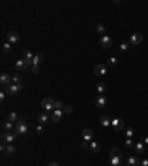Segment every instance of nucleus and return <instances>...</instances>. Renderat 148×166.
<instances>
[{
  "instance_id": "nucleus-1",
  "label": "nucleus",
  "mask_w": 148,
  "mask_h": 166,
  "mask_svg": "<svg viewBox=\"0 0 148 166\" xmlns=\"http://www.w3.org/2000/svg\"><path fill=\"white\" fill-rule=\"evenodd\" d=\"M121 162H123V159H121L120 148L114 147V148L111 150V153H110V163H111V166H120V165H121Z\"/></svg>"
},
{
  "instance_id": "nucleus-2",
  "label": "nucleus",
  "mask_w": 148,
  "mask_h": 166,
  "mask_svg": "<svg viewBox=\"0 0 148 166\" xmlns=\"http://www.w3.org/2000/svg\"><path fill=\"white\" fill-rule=\"evenodd\" d=\"M13 132H16L18 135H25V133L28 132V122H27V119L21 117V119L15 123V130H13Z\"/></svg>"
},
{
  "instance_id": "nucleus-3",
  "label": "nucleus",
  "mask_w": 148,
  "mask_h": 166,
  "mask_svg": "<svg viewBox=\"0 0 148 166\" xmlns=\"http://www.w3.org/2000/svg\"><path fill=\"white\" fill-rule=\"evenodd\" d=\"M18 136H19V135H18L16 132H13V130H12V132H3V133H1V142H3V144H12Z\"/></svg>"
},
{
  "instance_id": "nucleus-4",
  "label": "nucleus",
  "mask_w": 148,
  "mask_h": 166,
  "mask_svg": "<svg viewBox=\"0 0 148 166\" xmlns=\"http://www.w3.org/2000/svg\"><path fill=\"white\" fill-rule=\"evenodd\" d=\"M41 107L44 111H53L55 110V99L52 98H43L41 99Z\"/></svg>"
},
{
  "instance_id": "nucleus-5",
  "label": "nucleus",
  "mask_w": 148,
  "mask_h": 166,
  "mask_svg": "<svg viewBox=\"0 0 148 166\" xmlns=\"http://www.w3.org/2000/svg\"><path fill=\"white\" fill-rule=\"evenodd\" d=\"M19 90H22V84H15V83H10L9 86L4 87V92L7 95H16Z\"/></svg>"
},
{
  "instance_id": "nucleus-6",
  "label": "nucleus",
  "mask_w": 148,
  "mask_h": 166,
  "mask_svg": "<svg viewBox=\"0 0 148 166\" xmlns=\"http://www.w3.org/2000/svg\"><path fill=\"white\" fill-rule=\"evenodd\" d=\"M81 138H83V141H86V142H92V141H93V130H92L90 127H86V129L81 132Z\"/></svg>"
},
{
  "instance_id": "nucleus-7",
  "label": "nucleus",
  "mask_w": 148,
  "mask_h": 166,
  "mask_svg": "<svg viewBox=\"0 0 148 166\" xmlns=\"http://www.w3.org/2000/svg\"><path fill=\"white\" fill-rule=\"evenodd\" d=\"M99 43H101V46L104 47V49H110L111 46H112V40H111L110 36H101L99 37Z\"/></svg>"
},
{
  "instance_id": "nucleus-8",
  "label": "nucleus",
  "mask_w": 148,
  "mask_h": 166,
  "mask_svg": "<svg viewBox=\"0 0 148 166\" xmlns=\"http://www.w3.org/2000/svg\"><path fill=\"white\" fill-rule=\"evenodd\" d=\"M19 40H21V36H19L16 31H9V33H7V42H9L10 44H16Z\"/></svg>"
},
{
  "instance_id": "nucleus-9",
  "label": "nucleus",
  "mask_w": 148,
  "mask_h": 166,
  "mask_svg": "<svg viewBox=\"0 0 148 166\" xmlns=\"http://www.w3.org/2000/svg\"><path fill=\"white\" fill-rule=\"evenodd\" d=\"M15 68H16V71H25V70H28L30 68V65L25 62V59L22 58V59H18L16 62H15Z\"/></svg>"
},
{
  "instance_id": "nucleus-10",
  "label": "nucleus",
  "mask_w": 148,
  "mask_h": 166,
  "mask_svg": "<svg viewBox=\"0 0 148 166\" xmlns=\"http://www.w3.org/2000/svg\"><path fill=\"white\" fill-rule=\"evenodd\" d=\"M62 116H64V111H62V110H53V111H52V116H50V120H52L53 123H58Z\"/></svg>"
},
{
  "instance_id": "nucleus-11",
  "label": "nucleus",
  "mask_w": 148,
  "mask_h": 166,
  "mask_svg": "<svg viewBox=\"0 0 148 166\" xmlns=\"http://www.w3.org/2000/svg\"><path fill=\"white\" fill-rule=\"evenodd\" d=\"M10 82H12V76H9L7 73H1L0 74V83H1V86H9L10 84Z\"/></svg>"
},
{
  "instance_id": "nucleus-12",
  "label": "nucleus",
  "mask_w": 148,
  "mask_h": 166,
  "mask_svg": "<svg viewBox=\"0 0 148 166\" xmlns=\"http://www.w3.org/2000/svg\"><path fill=\"white\" fill-rule=\"evenodd\" d=\"M141 42H142V34L141 33H133L130 36V44L132 46H138Z\"/></svg>"
},
{
  "instance_id": "nucleus-13",
  "label": "nucleus",
  "mask_w": 148,
  "mask_h": 166,
  "mask_svg": "<svg viewBox=\"0 0 148 166\" xmlns=\"http://www.w3.org/2000/svg\"><path fill=\"white\" fill-rule=\"evenodd\" d=\"M111 126H112L115 130H121V129L124 127V123H123V120H121V119L115 117V119H111Z\"/></svg>"
},
{
  "instance_id": "nucleus-14",
  "label": "nucleus",
  "mask_w": 148,
  "mask_h": 166,
  "mask_svg": "<svg viewBox=\"0 0 148 166\" xmlns=\"http://www.w3.org/2000/svg\"><path fill=\"white\" fill-rule=\"evenodd\" d=\"M93 73H95L96 76H105V74H107V67H105L104 64H98V65L93 68Z\"/></svg>"
},
{
  "instance_id": "nucleus-15",
  "label": "nucleus",
  "mask_w": 148,
  "mask_h": 166,
  "mask_svg": "<svg viewBox=\"0 0 148 166\" xmlns=\"http://www.w3.org/2000/svg\"><path fill=\"white\" fill-rule=\"evenodd\" d=\"M24 59H25V62L28 64V65H31L33 67V59H34V55L28 50V49H25L24 50Z\"/></svg>"
},
{
  "instance_id": "nucleus-16",
  "label": "nucleus",
  "mask_w": 148,
  "mask_h": 166,
  "mask_svg": "<svg viewBox=\"0 0 148 166\" xmlns=\"http://www.w3.org/2000/svg\"><path fill=\"white\" fill-rule=\"evenodd\" d=\"M95 104H96V107H98V108H102V107H105V105H107V98H105L104 95H99V96L96 98Z\"/></svg>"
},
{
  "instance_id": "nucleus-17",
  "label": "nucleus",
  "mask_w": 148,
  "mask_h": 166,
  "mask_svg": "<svg viewBox=\"0 0 148 166\" xmlns=\"http://www.w3.org/2000/svg\"><path fill=\"white\" fill-rule=\"evenodd\" d=\"M126 166H139V160L136 156H129L126 160Z\"/></svg>"
},
{
  "instance_id": "nucleus-18",
  "label": "nucleus",
  "mask_w": 148,
  "mask_h": 166,
  "mask_svg": "<svg viewBox=\"0 0 148 166\" xmlns=\"http://www.w3.org/2000/svg\"><path fill=\"white\" fill-rule=\"evenodd\" d=\"M99 123H101V126H104V127H111V119L108 116H101V117H99Z\"/></svg>"
},
{
  "instance_id": "nucleus-19",
  "label": "nucleus",
  "mask_w": 148,
  "mask_h": 166,
  "mask_svg": "<svg viewBox=\"0 0 148 166\" xmlns=\"http://www.w3.org/2000/svg\"><path fill=\"white\" fill-rule=\"evenodd\" d=\"M135 151L138 153V154H142V153H145V144L144 142H135Z\"/></svg>"
},
{
  "instance_id": "nucleus-20",
  "label": "nucleus",
  "mask_w": 148,
  "mask_h": 166,
  "mask_svg": "<svg viewBox=\"0 0 148 166\" xmlns=\"http://www.w3.org/2000/svg\"><path fill=\"white\" fill-rule=\"evenodd\" d=\"M49 119H50V117H49L46 113H40L38 117H37V120H38V123L40 124H46L47 122H49Z\"/></svg>"
},
{
  "instance_id": "nucleus-21",
  "label": "nucleus",
  "mask_w": 148,
  "mask_h": 166,
  "mask_svg": "<svg viewBox=\"0 0 148 166\" xmlns=\"http://www.w3.org/2000/svg\"><path fill=\"white\" fill-rule=\"evenodd\" d=\"M43 59H44V58H43L41 53H36V55H34V59H33V65H34V67H40V64L43 62Z\"/></svg>"
},
{
  "instance_id": "nucleus-22",
  "label": "nucleus",
  "mask_w": 148,
  "mask_h": 166,
  "mask_svg": "<svg viewBox=\"0 0 148 166\" xmlns=\"http://www.w3.org/2000/svg\"><path fill=\"white\" fill-rule=\"evenodd\" d=\"M3 129H4V132H12V130H15V124L12 123L10 120H6L3 123Z\"/></svg>"
},
{
  "instance_id": "nucleus-23",
  "label": "nucleus",
  "mask_w": 148,
  "mask_h": 166,
  "mask_svg": "<svg viewBox=\"0 0 148 166\" xmlns=\"http://www.w3.org/2000/svg\"><path fill=\"white\" fill-rule=\"evenodd\" d=\"M89 148L92 150V153H99V151H101V145H99L98 142H95V141H92V142L89 144Z\"/></svg>"
},
{
  "instance_id": "nucleus-24",
  "label": "nucleus",
  "mask_w": 148,
  "mask_h": 166,
  "mask_svg": "<svg viewBox=\"0 0 148 166\" xmlns=\"http://www.w3.org/2000/svg\"><path fill=\"white\" fill-rule=\"evenodd\" d=\"M19 119H21V117H19V116H18V114H16L15 111H12V113H9V116H7V120H10L12 123H16V122H18Z\"/></svg>"
},
{
  "instance_id": "nucleus-25",
  "label": "nucleus",
  "mask_w": 148,
  "mask_h": 166,
  "mask_svg": "<svg viewBox=\"0 0 148 166\" xmlns=\"http://www.w3.org/2000/svg\"><path fill=\"white\" fill-rule=\"evenodd\" d=\"M1 50H3V53H4V55H7V53H10V52H12V44H10L9 42H6V43L3 44V47H1Z\"/></svg>"
},
{
  "instance_id": "nucleus-26",
  "label": "nucleus",
  "mask_w": 148,
  "mask_h": 166,
  "mask_svg": "<svg viewBox=\"0 0 148 166\" xmlns=\"http://www.w3.org/2000/svg\"><path fill=\"white\" fill-rule=\"evenodd\" d=\"M123 132H124V136H126V138H132V136L135 135V129H133V127H130V126H129V127H126Z\"/></svg>"
},
{
  "instance_id": "nucleus-27",
  "label": "nucleus",
  "mask_w": 148,
  "mask_h": 166,
  "mask_svg": "<svg viewBox=\"0 0 148 166\" xmlns=\"http://www.w3.org/2000/svg\"><path fill=\"white\" fill-rule=\"evenodd\" d=\"M15 151H16V148L13 147V144H6V154H9V156H12V154H15Z\"/></svg>"
},
{
  "instance_id": "nucleus-28",
  "label": "nucleus",
  "mask_w": 148,
  "mask_h": 166,
  "mask_svg": "<svg viewBox=\"0 0 148 166\" xmlns=\"http://www.w3.org/2000/svg\"><path fill=\"white\" fill-rule=\"evenodd\" d=\"M96 33H98L99 36H104V34H105V25H104V24H98V25H96Z\"/></svg>"
},
{
  "instance_id": "nucleus-29",
  "label": "nucleus",
  "mask_w": 148,
  "mask_h": 166,
  "mask_svg": "<svg viewBox=\"0 0 148 166\" xmlns=\"http://www.w3.org/2000/svg\"><path fill=\"white\" fill-rule=\"evenodd\" d=\"M96 89H98V92L102 95L104 92H105V89H107V86L104 84V83H98V86H96Z\"/></svg>"
},
{
  "instance_id": "nucleus-30",
  "label": "nucleus",
  "mask_w": 148,
  "mask_h": 166,
  "mask_svg": "<svg viewBox=\"0 0 148 166\" xmlns=\"http://www.w3.org/2000/svg\"><path fill=\"white\" fill-rule=\"evenodd\" d=\"M62 111H64V114H71L73 113V105H64Z\"/></svg>"
},
{
  "instance_id": "nucleus-31",
  "label": "nucleus",
  "mask_w": 148,
  "mask_h": 166,
  "mask_svg": "<svg viewBox=\"0 0 148 166\" xmlns=\"http://www.w3.org/2000/svg\"><path fill=\"white\" fill-rule=\"evenodd\" d=\"M124 145H126L127 148H133V147H135V142H133L130 138H126V142H124Z\"/></svg>"
},
{
  "instance_id": "nucleus-32",
  "label": "nucleus",
  "mask_w": 148,
  "mask_h": 166,
  "mask_svg": "<svg viewBox=\"0 0 148 166\" xmlns=\"http://www.w3.org/2000/svg\"><path fill=\"white\" fill-rule=\"evenodd\" d=\"M12 82L15 83V84H21V76L19 74H13L12 76Z\"/></svg>"
},
{
  "instance_id": "nucleus-33",
  "label": "nucleus",
  "mask_w": 148,
  "mask_h": 166,
  "mask_svg": "<svg viewBox=\"0 0 148 166\" xmlns=\"http://www.w3.org/2000/svg\"><path fill=\"white\" fill-rule=\"evenodd\" d=\"M108 65H110V67H115V65H117V59L112 58V56L108 58Z\"/></svg>"
},
{
  "instance_id": "nucleus-34",
  "label": "nucleus",
  "mask_w": 148,
  "mask_h": 166,
  "mask_svg": "<svg viewBox=\"0 0 148 166\" xmlns=\"http://www.w3.org/2000/svg\"><path fill=\"white\" fill-rule=\"evenodd\" d=\"M43 130H44V127H43V124H37V127H36V132L37 133H38V135H41V133H43Z\"/></svg>"
},
{
  "instance_id": "nucleus-35",
  "label": "nucleus",
  "mask_w": 148,
  "mask_h": 166,
  "mask_svg": "<svg viewBox=\"0 0 148 166\" xmlns=\"http://www.w3.org/2000/svg\"><path fill=\"white\" fill-rule=\"evenodd\" d=\"M62 108H64L62 102L61 101H55V110H62Z\"/></svg>"
},
{
  "instance_id": "nucleus-36",
  "label": "nucleus",
  "mask_w": 148,
  "mask_h": 166,
  "mask_svg": "<svg viewBox=\"0 0 148 166\" xmlns=\"http://www.w3.org/2000/svg\"><path fill=\"white\" fill-rule=\"evenodd\" d=\"M127 49H129V44H127L126 42H123V43L120 44V50H123V52H124V50H127Z\"/></svg>"
},
{
  "instance_id": "nucleus-37",
  "label": "nucleus",
  "mask_w": 148,
  "mask_h": 166,
  "mask_svg": "<svg viewBox=\"0 0 148 166\" xmlns=\"http://www.w3.org/2000/svg\"><path fill=\"white\" fill-rule=\"evenodd\" d=\"M31 70H33V73H34V74H38V73H40V67H34V65H33V67H31Z\"/></svg>"
},
{
  "instance_id": "nucleus-38",
  "label": "nucleus",
  "mask_w": 148,
  "mask_h": 166,
  "mask_svg": "<svg viewBox=\"0 0 148 166\" xmlns=\"http://www.w3.org/2000/svg\"><path fill=\"white\" fill-rule=\"evenodd\" d=\"M6 95H7V93H6L4 90H3V92H0V101H4V98H6Z\"/></svg>"
},
{
  "instance_id": "nucleus-39",
  "label": "nucleus",
  "mask_w": 148,
  "mask_h": 166,
  "mask_svg": "<svg viewBox=\"0 0 148 166\" xmlns=\"http://www.w3.org/2000/svg\"><path fill=\"white\" fill-rule=\"evenodd\" d=\"M139 166H148V159H144L139 162Z\"/></svg>"
},
{
  "instance_id": "nucleus-40",
  "label": "nucleus",
  "mask_w": 148,
  "mask_h": 166,
  "mask_svg": "<svg viewBox=\"0 0 148 166\" xmlns=\"http://www.w3.org/2000/svg\"><path fill=\"white\" fill-rule=\"evenodd\" d=\"M47 166H61V165H59L58 162H50V163H49Z\"/></svg>"
},
{
  "instance_id": "nucleus-41",
  "label": "nucleus",
  "mask_w": 148,
  "mask_h": 166,
  "mask_svg": "<svg viewBox=\"0 0 148 166\" xmlns=\"http://www.w3.org/2000/svg\"><path fill=\"white\" fill-rule=\"evenodd\" d=\"M81 148H87V142H86V141L81 142Z\"/></svg>"
},
{
  "instance_id": "nucleus-42",
  "label": "nucleus",
  "mask_w": 148,
  "mask_h": 166,
  "mask_svg": "<svg viewBox=\"0 0 148 166\" xmlns=\"http://www.w3.org/2000/svg\"><path fill=\"white\" fill-rule=\"evenodd\" d=\"M142 142H144V144H148V136H145V138H144V141H142Z\"/></svg>"
},
{
  "instance_id": "nucleus-43",
  "label": "nucleus",
  "mask_w": 148,
  "mask_h": 166,
  "mask_svg": "<svg viewBox=\"0 0 148 166\" xmlns=\"http://www.w3.org/2000/svg\"><path fill=\"white\" fill-rule=\"evenodd\" d=\"M124 166H126V165H124Z\"/></svg>"
}]
</instances>
